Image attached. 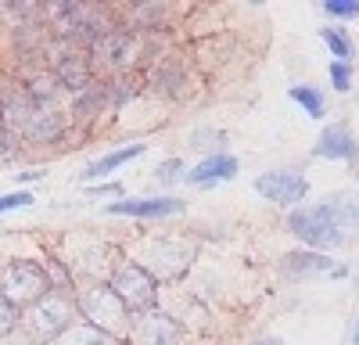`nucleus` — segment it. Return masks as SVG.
<instances>
[{"label": "nucleus", "instance_id": "3", "mask_svg": "<svg viewBox=\"0 0 359 345\" xmlns=\"http://www.w3.org/2000/svg\"><path fill=\"white\" fill-rule=\"evenodd\" d=\"M47 292H54L47 270L40 259L29 255H11L8 263H0V295L11 299L18 309H29L33 302H40Z\"/></svg>", "mask_w": 359, "mask_h": 345}, {"label": "nucleus", "instance_id": "2", "mask_svg": "<svg viewBox=\"0 0 359 345\" xmlns=\"http://www.w3.org/2000/svg\"><path fill=\"white\" fill-rule=\"evenodd\" d=\"M287 226L291 234L309 245L313 252H331V248H341L348 241V223H345V212H341V201H331L327 198L323 205H302V209H291L287 216Z\"/></svg>", "mask_w": 359, "mask_h": 345}, {"label": "nucleus", "instance_id": "8", "mask_svg": "<svg viewBox=\"0 0 359 345\" xmlns=\"http://www.w3.org/2000/svg\"><path fill=\"white\" fill-rule=\"evenodd\" d=\"M137 263L151 273L155 280H172V277H184V270L191 266V248L184 241H169V238H155L147 241V252L133 255Z\"/></svg>", "mask_w": 359, "mask_h": 345}, {"label": "nucleus", "instance_id": "30", "mask_svg": "<svg viewBox=\"0 0 359 345\" xmlns=\"http://www.w3.org/2000/svg\"><path fill=\"white\" fill-rule=\"evenodd\" d=\"M111 345H130V341H111Z\"/></svg>", "mask_w": 359, "mask_h": 345}, {"label": "nucleus", "instance_id": "12", "mask_svg": "<svg viewBox=\"0 0 359 345\" xmlns=\"http://www.w3.org/2000/svg\"><path fill=\"white\" fill-rule=\"evenodd\" d=\"M237 172H241V162H237L233 155L216 151V155L201 158L194 169H187V184H191V187H212V184H226V180H233Z\"/></svg>", "mask_w": 359, "mask_h": 345}, {"label": "nucleus", "instance_id": "26", "mask_svg": "<svg viewBox=\"0 0 359 345\" xmlns=\"http://www.w3.org/2000/svg\"><path fill=\"white\" fill-rule=\"evenodd\" d=\"M90 194H94V198H111V194H123V187H118V184H94Z\"/></svg>", "mask_w": 359, "mask_h": 345}, {"label": "nucleus", "instance_id": "6", "mask_svg": "<svg viewBox=\"0 0 359 345\" xmlns=\"http://www.w3.org/2000/svg\"><path fill=\"white\" fill-rule=\"evenodd\" d=\"M184 338H187V327L158 306L147 313H137L130 320V334H126L130 345H184Z\"/></svg>", "mask_w": 359, "mask_h": 345}, {"label": "nucleus", "instance_id": "19", "mask_svg": "<svg viewBox=\"0 0 359 345\" xmlns=\"http://www.w3.org/2000/svg\"><path fill=\"white\" fill-rule=\"evenodd\" d=\"M29 205H36L33 191H8V194H0V216L15 212V209H29Z\"/></svg>", "mask_w": 359, "mask_h": 345}, {"label": "nucleus", "instance_id": "24", "mask_svg": "<svg viewBox=\"0 0 359 345\" xmlns=\"http://www.w3.org/2000/svg\"><path fill=\"white\" fill-rule=\"evenodd\" d=\"M0 345H43V341H40L33 331H29V327H22V324H18L11 334H4V338H0Z\"/></svg>", "mask_w": 359, "mask_h": 345}, {"label": "nucleus", "instance_id": "22", "mask_svg": "<svg viewBox=\"0 0 359 345\" xmlns=\"http://www.w3.org/2000/svg\"><path fill=\"white\" fill-rule=\"evenodd\" d=\"M323 11L331 18H359V0H323Z\"/></svg>", "mask_w": 359, "mask_h": 345}, {"label": "nucleus", "instance_id": "9", "mask_svg": "<svg viewBox=\"0 0 359 345\" xmlns=\"http://www.w3.org/2000/svg\"><path fill=\"white\" fill-rule=\"evenodd\" d=\"M255 191L280 209H298L309 194V180L294 169H269L262 177H255Z\"/></svg>", "mask_w": 359, "mask_h": 345}, {"label": "nucleus", "instance_id": "5", "mask_svg": "<svg viewBox=\"0 0 359 345\" xmlns=\"http://www.w3.org/2000/svg\"><path fill=\"white\" fill-rule=\"evenodd\" d=\"M108 284H111V292L123 299V306L133 316L158 306V280L147 273L137 259H118V266L111 270Z\"/></svg>", "mask_w": 359, "mask_h": 345}, {"label": "nucleus", "instance_id": "21", "mask_svg": "<svg viewBox=\"0 0 359 345\" xmlns=\"http://www.w3.org/2000/svg\"><path fill=\"white\" fill-rule=\"evenodd\" d=\"M327 72H331V86H334L338 94H348L352 90V65L331 62V65H327Z\"/></svg>", "mask_w": 359, "mask_h": 345}, {"label": "nucleus", "instance_id": "23", "mask_svg": "<svg viewBox=\"0 0 359 345\" xmlns=\"http://www.w3.org/2000/svg\"><path fill=\"white\" fill-rule=\"evenodd\" d=\"M15 133L8 130V123H4V111H0V162H11V155H18V148H15Z\"/></svg>", "mask_w": 359, "mask_h": 345}, {"label": "nucleus", "instance_id": "15", "mask_svg": "<svg viewBox=\"0 0 359 345\" xmlns=\"http://www.w3.org/2000/svg\"><path fill=\"white\" fill-rule=\"evenodd\" d=\"M115 338H108L104 331H97L94 324H86V320H76L65 334H57L50 345H111Z\"/></svg>", "mask_w": 359, "mask_h": 345}, {"label": "nucleus", "instance_id": "16", "mask_svg": "<svg viewBox=\"0 0 359 345\" xmlns=\"http://www.w3.org/2000/svg\"><path fill=\"white\" fill-rule=\"evenodd\" d=\"M287 97H291L294 104H302V111L309 115V119H323V111H327V97L316 90V86H309V83L287 86Z\"/></svg>", "mask_w": 359, "mask_h": 345}, {"label": "nucleus", "instance_id": "27", "mask_svg": "<svg viewBox=\"0 0 359 345\" xmlns=\"http://www.w3.org/2000/svg\"><path fill=\"white\" fill-rule=\"evenodd\" d=\"M341 212H345V223H359V205L355 201H341Z\"/></svg>", "mask_w": 359, "mask_h": 345}, {"label": "nucleus", "instance_id": "28", "mask_svg": "<svg viewBox=\"0 0 359 345\" xmlns=\"http://www.w3.org/2000/svg\"><path fill=\"white\" fill-rule=\"evenodd\" d=\"M255 345H284L280 338H262V341H255Z\"/></svg>", "mask_w": 359, "mask_h": 345}, {"label": "nucleus", "instance_id": "10", "mask_svg": "<svg viewBox=\"0 0 359 345\" xmlns=\"http://www.w3.org/2000/svg\"><path fill=\"white\" fill-rule=\"evenodd\" d=\"M187 209L184 198L172 194H151V198H118L104 205V216H130V219H165V216H180Z\"/></svg>", "mask_w": 359, "mask_h": 345}, {"label": "nucleus", "instance_id": "29", "mask_svg": "<svg viewBox=\"0 0 359 345\" xmlns=\"http://www.w3.org/2000/svg\"><path fill=\"white\" fill-rule=\"evenodd\" d=\"M352 341H355V345H359V327H355V338H352Z\"/></svg>", "mask_w": 359, "mask_h": 345}, {"label": "nucleus", "instance_id": "7", "mask_svg": "<svg viewBox=\"0 0 359 345\" xmlns=\"http://www.w3.org/2000/svg\"><path fill=\"white\" fill-rule=\"evenodd\" d=\"M69 130H72V119L65 108H33V115L15 133V140L25 144V148H54L57 140L69 137Z\"/></svg>", "mask_w": 359, "mask_h": 345}, {"label": "nucleus", "instance_id": "11", "mask_svg": "<svg viewBox=\"0 0 359 345\" xmlns=\"http://www.w3.org/2000/svg\"><path fill=\"white\" fill-rule=\"evenodd\" d=\"M313 155L327 158V162H355L359 158V140L352 137V130L345 123H331V126H323Z\"/></svg>", "mask_w": 359, "mask_h": 345}, {"label": "nucleus", "instance_id": "25", "mask_svg": "<svg viewBox=\"0 0 359 345\" xmlns=\"http://www.w3.org/2000/svg\"><path fill=\"white\" fill-rule=\"evenodd\" d=\"M33 180H43V169H22V172H15V191H25V184H33Z\"/></svg>", "mask_w": 359, "mask_h": 345}, {"label": "nucleus", "instance_id": "1", "mask_svg": "<svg viewBox=\"0 0 359 345\" xmlns=\"http://www.w3.org/2000/svg\"><path fill=\"white\" fill-rule=\"evenodd\" d=\"M72 299H76V309H79V320L94 324L97 331H104L115 341H126L133 313L123 306V299L111 292L108 280H83V284H76Z\"/></svg>", "mask_w": 359, "mask_h": 345}, {"label": "nucleus", "instance_id": "20", "mask_svg": "<svg viewBox=\"0 0 359 345\" xmlns=\"http://www.w3.org/2000/svg\"><path fill=\"white\" fill-rule=\"evenodd\" d=\"M18 324H22V309H18L11 299H4V295H0V338H4V334H11Z\"/></svg>", "mask_w": 359, "mask_h": 345}, {"label": "nucleus", "instance_id": "4", "mask_svg": "<svg viewBox=\"0 0 359 345\" xmlns=\"http://www.w3.org/2000/svg\"><path fill=\"white\" fill-rule=\"evenodd\" d=\"M79 320V309L72 292H47L40 302L22 309V327H29L43 345H50L57 334H65Z\"/></svg>", "mask_w": 359, "mask_h": 345}, {"label": "nucleus", "instance_id": "17", "mask_svg": "<svg viewBox=\"0 0 359 345\" xmlns=\"http://www.w3.org/2000/svg\"><path fill=\"white\" fill-rule=\"evenodd\" d=\"M320 40L327 43V50H331V58H334V62H345V65H352V54H355V47H352V40L341 33L338 25H327V29H320Z\"/></svg>", "mask_w": 359, "mask_h": 345}, {"label": "nucleus", "instance_id": "18", "mask_svg": "<svg viewBox=\"0 0 359 345\" xmlns=\"http://www.w3.org/2000/svg\"><path fill=\"white\" fill-rule=\"evenodd\" d=\"M187 180V162L184 158H165L155 165V184L158 187H172V184H184Z\"/></svg>", "mask_w": 359, "mask_h": 345}, {"label": "nucleus", "instance_id": "14", "mask_svg": "<svg viewBox=\"0 0 359 345\" xmlns=\"http://www.w3.org/2000/svg\"><path fill=\"white\" fill-rule=\"evenodd\" d=\"M284 266H287L291 273H302V277H309V273H334V277H345V273H348L345 266H334L331 255H323V252H291Z\"/></svg>", "mask_w": 359, "mask_h": 345}, {"label": "nucleus", "instance_id": "13", "mask_svg": "<svg viewBox=\"0 0 359 345\" xmlns=\"http://www.w3.org/2000/svg\"><path fill=\"white\" fill-rule=\"evenodd\" d=\"M147 151V144L144 140H133V144H126V148H115V151H108V155H101V158H94L90 162L79 177H83V184H90L94 187L97 180H104V177H111L115 169H123L126 162H133V158H140Z\"/></svg>", "mask_w": 359, "mask_h": 345}]
</instances>
